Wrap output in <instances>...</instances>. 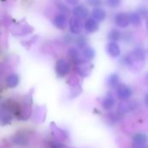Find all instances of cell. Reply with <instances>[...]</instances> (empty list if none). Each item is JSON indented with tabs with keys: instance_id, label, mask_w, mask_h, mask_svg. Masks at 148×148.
Returning <instances> with one entry per match:
<instances>
[{
	"instance_id": "obj_19",
	"label": "cell",
	"mask_w": 148,
	"mask_h": 148,
	"mask_svg": "<svg viewBox=\"0 0 148 148\" xmlns=\"http://www.w3.org/2000/svg\"><path fill=\"white\" fill-rule=\"evenodd\" d=\"M128 17H129L130 24H132L134 25H139L140 24L141 17L138 14V12H130V13H128Z\"/></svg>"
},
{
	"instance_id": "obj_18",
	"label": "cell",
	"mask_w": 148,
	"mask_h": 148,
	"mask_svg": "<svg viewBox=\"0 0 148 148\" xmlns=\"http://www.w3.org/2000/svg\"><path fill=\"white\" fill-rule=\"evenodd\" d=\"M95 55V52L93 48L86 46V47H84L82 49V56L84 57V58L86 60H92V59H94Z\"/></svg>"
},
{
	"instance_id": "obj_23",
	"label": "cell",
	"mask_w": 148,
	"mask_h": 148,
	"mask_svg": "<svg viewBox=\"0 0 148 148\" xmlns=\"http://www.w3.org/2000/svg\"><path fill=\"white\" fill-rule=\"evenodd\" d=\"M106 2L110 8H116L121 4V0H106Z\"/></svg>"
},
{
	"instance_id": "obj_13",
	"label": "cell",
	"mask_w": 148,
	"mask_h": 148,
	"mask_svg": "<svg viewBox=\"0 0 148 148\" xmlns=\"http://www.w3.org/2000/svg\"><path fill=\"white\" fill-rule=\"evenodd\" d=\"M92 16L95 20H97L99 22H101V21L105 20V18L107 17V13L102 8L95 7L94 10H92Z\"/></svg>"
},
{
	"instance_id": "obj_27",
	"label": "cell",
	"mask_w": 148,
	"mask_h": 148,
	"mask_svg": "<svg viewBox=\"0 0 148 148\" xmlns=\"http://www.w3.org/2000/svg\"><path fill=\"white\" fill-rule=\"evenodd\" d=\"M145 104H146V106L148 107V92L145 95Z\"/></svg>"
},
{
	"instance_id": "obj_5",
	"label": "cell",
	"mask_w": 148,
	"mask_h": 148,
	"mask_svg": "<svg viewBox=\"0 0 148 148\" xmlns=\"http://www.w3.org/2000/svg\"><path fill=\"white\" fill-rule=\"evenodd\" d=\"M117 97L121 100H127L129 99L133 95V90L130 86L125 84H120L117 87Z\"/></svg>"
},
{
	"instance_id": "obj_14",
	"label": "cell",
	"mask_w": 148,
	"mask_h": 148,
	"mask_svg": "<svg viewBox=\"0 0 148 148\" xmlns=\"http://www.w3.org/2000/svg\"><path fill=\"white\" fill-rule=\"evenodd\" d=\"M108 85L111 88H117L120 85V77L117 73H112L108 78Z\"/></svg>"
},
{
	"instance_id": "obj_16",
	"label": "cell",
	"mask_w": 148,
	"mask_h": 148,
	"mask_svg": "<svg viewBox=\"0 0 148 148\" xmlns=\"http://www.w3.org/2000/svg\"><path fill=\"white\" fill-rule=\"evenodd\" d=\"M108 38L110 41H113V42H117L119 40L121 39L122 38V33L121 31L117 30V29H113L111 30L108 34Z\"/></svg>"
},
{
	"instance_id": "obj_20",
	"label": "cell",
	"mask_w": 148,
	"mask_h": 148,
	"mask_svg": "<svg viewBox=\"0 0 148 148\" xmlns=\"http://www.w3.org/2000/svg\"><path fill=\"white\" fill-rule=\"evenodd\" d=\"M69 56L70 57V58L75 62V64L79 61L81 58H80V53H79V51L76 49V48H70L69 51Z\"/></svg>"
},
{
	"instance_id": "obj_3",
	"label": "cell",
	"mask_w": 148,
	"mask_h": 148,
	"mask_svg": "<svg viewBox=\"0 0 148 148\" xmlns=\"http://www.w3.org/2000/svg\"><path fill=\"white\" fill-rule=\"evenodd\" d=\"M75 69L79 73V75L82 77H88L92 72L93 65L89 63L88 60L80 59L75 63Z\"/></svg>"
},
{
	"instance_id": "obj_26",
	"label": "cell",
	"mask_w": 148,
	"mask_h": 148,
	"mask_svg": "<svg viewBox=\"0 0 148 148\" xmlns=\"http://www.w3.org/2000/svg\"><path fill=\"white\" fill-rule=\"evenodd\" d=\"M67 2L70 4H76L79 2V0H67Z\"/></svg>"
},
{
	"instance_id": "obj_15",
	"label": "cell",
	"mask_w": 148,
	"mask_h": 148,
	"mask_svg": "<svg viewBox=\"0 0 148 148\" xmlns=\"http://www.w3.org/2000/svg\"><path fill=\"white\" fill-rule=\"evenodd\" d=\"M148 136L144 133H136L133 137V143L135 145L147 144Z\"/></svg>"
},
{
	"instance_id": "obj_8",
	"label": "cell",
	"mask_w": 148,
	"mask_h": 148,
	"mask_svg": "<svg viewBox=\"0 0 148 148\" xmlns=\"http://www.w3.org/2000/svg\"><path fill=\"white\" fill-rule=\"evenodd\" d=\"M107 51L112 58H118L121 55V48L117 42L110 41L107 45Z\"/></svg>"
},
{
	"instance_id": "obj_24",
	"label": "cell",
	"mask_w": 148,
	"mask_h": 148,
	"mask_svg": "<svg viewBox=\"0 0 148 148\" xmlns=\"http://www.w3.org/2000/svg\"><path fill=\"white\" fill-rule=\"evenodd\" d=\"M87 3L93 7H100L102 4V0H86Z\"/></svg>"
},
{
	"instance_id": "obj_25",
	"label": "cell",
	"mask_w": 148,
	"mask_h": 148,
	"mask_svg": "<svg viewBox=\"0 0 148 148\" xmlns=\"http://www.w3.org/2000/svg\"><path fill=\"white\" fill-rule=\"evenodd\" d=\"M134 148H148V145L147 144H142V145L134 144Z\"/></svg>"
},
{
	"instance_id": "obj_10",
	"label": "cell",
	"mask_w": 148,
	"mask_h": 148,
	"mask_svg": "<svg viewBox=\"0 0 148 148\" xmlns=\"http://www.w3.org/2000/svg\"><path fill=\"white\" fill-rule=\"evenodd\" d=\"M84 28L89 33L96 32L99 30V23L94 17H89L86 20L84 24Z\"/></svg>"
},
{
	"instance_id": "obj_4",
	"label": "cell",
	"mask_w": 148,
	"mask_h": 148,
	"mask_svg": "<svg viewBox=\"0 0 148 148\" xmlns=\"http://www.w3.org/2000/svg\"><path fill=\"white\" fill-rule=\"evenodd\" d=\"M56 72L59 77H64V76L68 75L70 72L69 63L64 58L59 59L56 65Z\"/></svg>"
},
{
	"instance_id": "obj_22",
	"label": "cell",
	"mask_w": 148,
	"mask_h": 148,
	"mask_svg": "<svg viewBox=\"0 0 148 148\" xmlns=\"http://www.w3.org/2000/svg\"><path fill=\"white\" fill-rule=\"evenodd\" d=\"M137 12L142 19H147L148 17V9L147 7H140Z\"/></svg>"
},
{
	"instance_id": "obj_17",
	"label": "cell",
	"mask_w": 148,
	"mask_h": 148,
	"mask_svg": "<svg viewBox=\"0 0 148 148\" xmlns=\"http://www.w3.org/2000/svg\"><path fill=\"white\" fill-rule=\"evenodd\" d=\"M18 83H19V77L16 74H10L6 79V84L10 88L16 87L18 85Z\"/></svg>"
},
{
	"instance_id": "obj_21",
	"label": "cell",
	"mask_w": 148,
	"mask_h": 148,
	"mask_svg": "<svg viewBox=\"0 0 148 148\" xmlns=\"http://www.w3.org/2000/svg\"><path fill=\"white\" fill-rule=\"evenodd\" d=\"M87 43H88V40H87L86 37L83 36V35L79 36V37L76 38V39H75V44H76V45H77L79 48H81V49H83L84 47H86Z\"/></svg>"
},
{
	"instance_id": "obj_28",
	"label": "cell",
	"mask_w": 148,
	"mask_h": 148,
	"mask_svg": "<svg viewBox=\"0 0 148 148\" xmlns=\"http://www.w3.org/2000/svg\"><path fill=\"white\" fill-rule=\"evenodd\" d=\"M145 81H146V84H147V85H148V72H147V74H146V77H145Z\"/></svg>"
},
{
	"instance_id": "obj_29",
	"label": "cell",
	"mask_w": 148,
	"mask_h": 148,
	"mask_svg": "<svg viewBox=\"0 0 148 148\" xmlns=\"http://www.w3.org/2000/svg\"><path fill=\"white\" fill-rule=\"evenodd\" d=\"M147 29H148V17L147 18Z\"/></svg>"
},
{
	"instance_id": "obj_12",
	"label": "cell",
	"mask_w": 148,
	"mask_h": 148,
	"mask_svg": "<svg viewBox=\"0 0 148 148\" xmlns=\"http://www.w3.org/2000/svg\"><path fill=\"white\" fill-rule=\"evenodd\" d=\"M102 107L105 109V110H111L114 105H115V99L114 97L113 96L112 93H108L103 99L102 101Z\"/></svg>"
},
{
	"instance_id": "obj_1",
	"label": "cell",
	"mask_w": 148,
	"mask_h": 148,
	"mask_svg": "<svg viewBox=\"0 0 148 148\" xmlns=\"http://www.w3.org/2000/svg\"><path fill=\"white\" fill-rule=\"evenodd\" d=\"M145 59L146 51L141 46H137L133 50V51L124 57L123 62L127 66L135 70H140L143 66Z\"/></svg>"
},
{
	"instance_id": "obj_6",
	"label": "cell",
	"mask_w": 148,
	"mask_h": 148,
	"mask_svg": "<svg viewBox=\"0 0 148 148\" xmlns=\"http://www.w3.org/2000/svg\"><path fill=\"white\" fill-rule=\"evenodd\" d=\"M114 23L120 28H127L130 24L128 13L126 12H120L115 15L114 17Z\"/></svg>"
},
{
	"instance_id": "obj_2",
	"label": "cell",
	"mask_w": 148,
	"mask_h": 148,
	"mask_svg": "<svg viewBox=\"0 0 148 148\" xmlns=\"http://www.w3.org/2000/svg\"><path fill=\"white\" fill-rule=\"evenodd\" d=\"M139 107V103L134 100H122L118 106V114L123 116L132 111H134Z\"/></svg>"
},
{
	"instance_id": "obj_9",
	"label": "cell",
	"mask_w": 148,
	"mask_h": 148,
	"mask_svg": "<svg viewBox=\"0 0 148 148\" xmlns=\"http://www.w3.org/2000/svg\"><path fill=\"white\" fill-rule=\"evenodd\" d=\"M74 17L79 18V19H84L88 16V10L82 4L75 6V8L72 10Z\"/></svg>"
},
{
	"instance_id": "obj_11",
	"label": "cell",
	"mask_w": 148,
	"mask_h": 148,
	"mask_svg": "<svg viewBox=\"0 0 148 148\" xmlns=\"http://www.w3.org/2000/svg\"><path fill=\"white\" fill-rule=\"evenodd\" d=\"M53 22H54L55 26L57 27L58 29H61V30L65 29L67 24H68V20H67L66 14H63V13L58 14L57 16L55 17Z\"/></svg>"
},
{
	"instance_id": "obj_7",
	"label": "cell",
	"mask_w": 148,
	"mask_h": 148,
	"mask_svg": "<svg viewBox=\"0 0 148 148\" xmlns=\"http://www.w3.org/2000/svg\"><path fill=\"white\" fill-rule=\"evenodd\" d=\"M69 25L70 31L73 34H75V35L80 34L81 31H82V28H83V24H82L81 19H79V18H77L75 17L70 18Z\"/></svg>"
}]
</instances>
